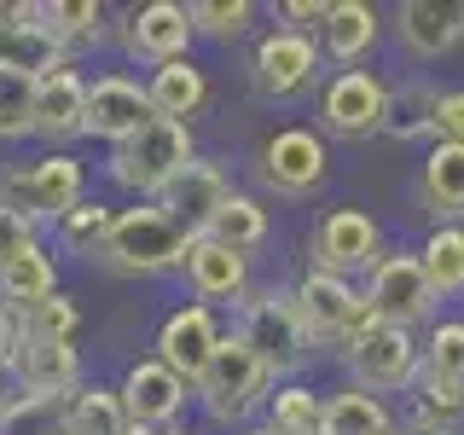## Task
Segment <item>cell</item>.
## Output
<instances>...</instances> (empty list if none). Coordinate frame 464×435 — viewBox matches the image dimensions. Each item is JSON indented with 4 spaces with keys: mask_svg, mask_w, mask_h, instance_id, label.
<instances>
[{
    "mask_svg": "<svg viewBox=\"0 0 464 435\" xmlns=\"http://www.w3.org/2000/svg\"><path fill=\"white\" fill-rule=\"evenodd\" d=\"M232 331H238V337L256 348V360H261L273 377H279V383H296V377H308L314 360H319L308 325H302V314H296V290H290V279H279V285H256L250 302L232 314Z\"/></svg>",
    "mask_w": 464,
    "mask_h": 435,
    "instance_id": "obj_1",
    "label": "cell"
},
{
    "mask_svg": "<svg viewBox=\"0 0 464 435\" xmlns=\"http://www.w3.org/2000/svg\"><path fill=\"white\" fill-rule=\"evenodd\" d=\"M273 389H279V377L261 366L256 348L244 343L238 331H227L221 348H215V360H209V372H203L198 389H192V406L215 430H250V424H261Z\"/></svg>",
    "mask_w": 464,
    "mask_h": 435,
    "instance_id": "obj_2",
    "label": "cell"
},
{
    "mask_svg": "<svg viewBox=\"0 0 464 435\" xmlns=\"http://www.w3.org/2000/svg\"><path fill=\"white\" fill-rule=\"evenodd\" d=\"M198 157V134L186 122H145L128 145H116V151H105V163H99V174H105L111 192L134 198V203H157L169 192V180L180 174L186 163Z\"/></svg>",
    "mask_w": 464,
    "mask_h": 435,
    "instance_id": "obj_3",
    "label": "cell"
},
{
    "mask_svg": "<svg viewBox=\"0 0 464 435\" xmlns=\"http://www.w3.org/2000/svg\"><path fill=\"white\" fill-rule=\"evenodd\" d=\"M186 250H192V238L157 203H128L116 215L105 250H99V267L116 273V279H163V273L186 267Z\"/></svg>",
    "mask_w": 464,
    "mask_h": 435,
    "instance_id": "obj_4",
    "label": "cell"
},
{
    "mask_svg": "<svg viewBox=\"0 0 464 435\" xmlns=\"http://www.w3.org/2000/svg\"><path fill=\"white\" fill-rule=\"evenodd\" d=\"M0 198L18 215H29L35 227L53 232L76 203H87V163L76 151H41V157L0 174Z\"/></svg>",
    "mask_w": 464,
    "mask_h": 435,
    "instance_id": "obj_5",
    "label": "cell"
},
{
    "mask_svg": "<svg viewBox=\"0 0 464 435\" xmlns=\"http://www.w3.org/2000/svg\"><path fill=\"white\" fill-rule=\"evenodd\" d=\"M256 180L261 192L285 198V203H302V198H319L331 180V145L319 128L308 122H285L261 140L256 151Z\"/></svg>",
    "mask_w": 464,
    "mask_h": 435,
    "instance_id": "obj_6",
    "label": "cell"
},
{
    "mask_svg": "<svg viewBox=\"0 0 464 435\" xmlns=\"http://www.w3.org/2000/svg\"><path fill=\"white\" fill-rule=\"evenodd\" d=\"M383 256H389V238H383V221H377L372 209L337 203V209L314 215V227H308V267L360 285Z\"/></svg>",
    "mask_w": 464,
    "mask_h": 435,
    "instance_id": "obj_7",
    "label": "cell"
},
{
    "mask_svg": "<svg viewBox=\"0 0 464 435\" xmlns=\"http://www.w3.org/2000/svg\"><path fill=\"white\" fill-rule=\"evenodd\" d=\"M290 290H296V314H302V325H308V337H314L319 354H343L366 325H377L354 279L302 267L296 279H290Z\"/></svg>",
    "mask_w": 464,
    "mask_h": 435,
    "instance_id": "obj_8",
    "label": "cell"
},
{
    "mask_svg": "<svg viewBox=\"0 0 464 435\" xmlns=\"http://www.w3.org/2000/svg\"><path fill=\"white\" fill-rule=\"evenodd\" d=\"M343 366V383L354 389H372V395L395 401L418 383L424 372V348H418V331H401V325H366L354 343L337 354Z\"/></svg>",
    "mask_w": 464,
    "mask_h": 435,
    "instance_id": "obj_9",
    "label": "cell"
},
{
    "mask_svg": "<svg viewBox=\"0 0 464 435\" xmlns=\"http://www.w3.org/2000/svg\"><path fill=\"white\" fill-rule=\"evenodd\" d=\"M325 82V53H319V35H296V29H267L250 47V87L267 105H296V99L319 93Z\"/></svg>",
    "mask_w": 464,
    "mask_h": 435,
    "instance_id": "obj_10",
    "label": "cell"
},
{
    "mask_svg": "<svg viewBox=\"0 0 464 435\" xmlns=\"http://www.w3.org/2000/svg\"><path fill=\"white\" fill-rule=\"evenodd\" d=\"M319 134L325 140H343V145H360V140H377L389 122V76L377 70H331L319 82Z\"/></svg>",
    "mask_w": 464,
    "mask_h": 435,
    "instance_id": "obj_11",
    "label": "cell"
},
{
    "mask_svg": "<svg viewBox=\"0 0 464 435\" xmlns=\"http://www.w3.org/2000/svg\"><path fill=\"white\" fill-rule=\"evenodd\" d=\"M360 296H366L377 325H401V331H418V337L441 319V302H435V290H430L412 250H389L366 279H360Z\"/></svg>",
    "mask_w": 464,
    "mask_h": 435,
    "instance_id": "obj_12",
    "label": "cell"
},
{
    "mask_svg": "<svg viewBox=\"0 0 464 435\" xmlns=\"http://www.w3.org/2000/svg\"><path fill=\"white\" fill-rule=\"evenodd\" d=\"M116 395H122V412L140 435H169L186 424V406H192V389L174 377L157 354H134L116 377Z\"/></svg>",
    "mask_w": 464,
    "mask_h": 435,
    "instance_id": "obj_13",
    "label": "cell"
},
{
    "mask_svg": "<svg viewBox=\"0 0 464 435\" xmlns=\"http://www.w3.org/2000/svg\"><path fill=\"white\" fill-rule=\"evenodd\" d=\"M192 41H198L192 6H180V0H145V6H128L122 24H116V47H122V58L140 64V70L192 58Z\"/></svg>",
    "mask_w": 464,
    "mask_h": 435,
    "instance_id": "obj_14",
    "label": "cell"
},
{
    "mask_svg": "<svg viewBox=\"0 0 464 435\" xmlns=\"http://www.w3.org/2000/svg\"><path fill=\"white\" fill-rule=\"evenodd\" d=\"M238 192V174H232L227 157H192L180 174L169 180V192L157 198V209L169 215L174 227L186 232V238H203V232L215 227V215L227 209V198Z\"/></svg>",
    "mask_w": 464,
    "mask_h": 435,
    "instance_id": "obj_15",
    "label": "cell"
},
{
    "mask_svg": "<svg viewBox=\"0 0 464 435\" xmlns=\"http://www.w3.org/2000/svg\"><path fill=\"white\" fill-rule=\"evenodd\" d=\"M145 122H157L151 99H145V82L128 76V70H105V76H87V134L93 145H128Z\"/></svg>",
    "mask_w": 464,
    "mask_h": 435,
    "instance_id": "obj_16",
    "label": "cell"
},
{
    "mask_svg": "<svg viewBox=\"0 0 464 435\" xmlns=\"http://www.w3.org/2000/svg\"><path fill=\"white\" fill-rule=\"evenodd\" d=\"M221 337H227L221 314L203 308V302H180V308H169V314H163L151 354L163 360V366L180 377L186 389H198V377L209 372V360H215V348H221Z\"/></svg>",
    "mask_w": 464,
    "mask_h": 435,
    "instance_id": "obj_17",
    "label": "cell"
},
{
    "mask_svg": "<svg viewBox=\"0 0 464 435\" xmlns=\"http://www.w3.org/2000/svg\"><path fill=\"white\" fill-rule=\"evenodd\" d=\"M87 383L82 372V348L76 343H53V337H24L18 354L6 366V389L24 401H70Z\"/></svg>",
    "mask_w": 464,
    "mask_h": 435,
    "instance_id": "obj_18",
    "label": "cell"
},
{
    "mask_svg": "<svg viewBox=\"0 0 464 435\" xmlns=\"http://www.w3.org/2000/svg\"><path fill=\"white\" fill-rule=\"evenodd\" d=\"M180 279L192 290V302H203V308H215V314H238L244 302H250V290H256L250 256L227 250V244H215V238H192Z\"/></svg>",
    "mask_w": 464,
    "mask_h": 435,
    "instance_id": "obj_19",
    "label": "cell"
},
{
    "mask_svg": "<svg viewBox=\"0 0 464 435\" xmlns=\"http://www.w3.org/2000/svg\"><path fill=\"white\" fill-rule=\"evenodd\" d=\"M87 134V70L58 64L35 82V140L47 151H70Z\"/></svg>",
    "mask_w": 464,
    "mask_h": 435,
    "instance_id": "obj_20",
    "label": "cell"
},
{
    "mask_svg": "<svg viewBox=\"0 0 464 435\" xmlns=\"http://www.w3.org/2000/svg\"><path fill=\"white\" fill-rule=\"evenodd\" d=\"M389 29H395L406 58L435 64V58L464 47V0H401L389 12Z\"/></svg>",
    "mask_w": 464,
    "mask_h": 435,
    "instance_id": "obj_21",
    "label": "cell"
},
{
    "mask_svg": "<svg viewBox=\"0 0 464 435\" xmlns=\"http://www.w3.org/2000/svg\"><path fill=\"white\" fill-rule=\"evenodd\" d=\"M383 29H389V18L372 0H331L325 29H319V53H325L331 70H360L383 47Z\"/></svg>",
    "mask_w": 464,
    "mask_h": 435,
    "instance_id": "obj_22",
    "label": "cell"
},
{
    "mask_svg": "<svg viewBox=\"0 0 464 435\" xmlns=\"http://www.w3.org/2000/svg\"><path fill=\"white\" fill-rule=\"evenodd\" d=\"M412 198L430 215V227H464V145H453V140L424 145Z\"/></svg>",
    "mask_w": 464,
    "mask_h": 435,
    "instance_id": "obj_23",
    "label": "cell"
},
{
    "mask_svg": "<svg viewBox=\"0 0 464 435\" xmlns=\"http://www.w3.org/2000/svg\"><path fill=\"white\" fill-rule=\"evenodd\" d=\"M145 99H151V111L163 116V122H186L192 128L203 111H209V99H215V82H209V70L198 64V58H174V64H157V70H145Z\"/></svg>",
    "mask_w": 464,
    "mask_h": 435,
    "instance_id": "obj_24",
    "label": "cell"
},
{
    "mask_svg": "<svg viewBox=\"0 0 464 435\" xmlns=\"http://www.w3.org/2000/svg\"><path fill=\"white\" fill-rule=\"evenodd\" d=\"M41 29L53 35V47L64 53L70 64H82L93 47H105L111 12L99 6V0H41Z\"/></svg>",
    "mask_w": 464,
    "mask_h": 435,
    "instance_id": "obj_25",
    "label": "cell"
},
{
    "mask_svg": "<svg viewBox=\"0 0 464 435\" xmlns=\"http://www.w3.org/2000/svg\"><path fill=\"white\" fill-rule=\"evenodd\" d=\"M325 435H401V406L372 389H325Z\"/></svg>",
    "mask_w": 464,
    "mask_h": 435,
    "instance_id": "obj_26",
    "label": "cell"
},
{
    "mask_svg": "<svg viewBox=\"0 0 464 435\" xmlns=\"http://www.w3.org/2000/svg\"><path fill=\"white\" fill-rule=\"evenodd\" d=\"M435 93L441 82L430 76H406V82H389V122H383V140H401V145H435Z\"/></svg>",
    "mask_w": 464,
    "mask_h": 435,
    "instance_id": "obj_27",
    "label": "cell"
},
{
    "mask_svg": "<svg viewBox=\"0 0 464 435\" xmlns=\"http://www.w3.org/2000/svg\"><path fill=\"white\" fill-rule=\"evenodd\" d=\"M47 296H58V250L41 238L35 250H24L18 261L0 267V308L24 314V308H35V302H47Z\"/></svg>",
    "mask_w": 464,
    "mask_h": 435,
    "instance_id": "obj_28",
    "label": "cell"
},
{
    "mask_svg": "<svg viewBox=\"0 0 464 435\" xmlns=\"http://www.w3.org/2000/svg\"><path fill=\"white\" fill-rule=\"evenodd\" d=\"M116 203L111 198H87L76 203V209L64 215L53 232H47V244L58 256H82V261H99V250H105V238H111V227H116Z\"/></svg>",
    "mask_w": 464,
    "mask_h": 435,
    "instance_id": "obj_29",
    "label": "cell"
},
{
    "mask_svg": "<svg viewBox=\"0 0 464 435\" xmlns=\"http://www.w3.org/2000/svg\"><path fill=\"white\" fill-rule=\"evenodd\" d=\"M412 256L424 267L435 302H464V227H430Z\"/></svg>",
    "mask_w": 464,
    "mask_h": 435,
    "instance_id": "obj_30",
    "label": "cell"
},
{
    "mask_svg": "<svg viewBox=\"0 0 464 435\" xmlns=\"http://www.w3.org/2000/svg\"><path fill=\"white\" fill-rule=\"evenodd\" d=\"M203 238L227 244V250H238V256H256L261 244L273 238V209H267V203H261L256 192H244V186H238V192L227 198V209L215 215V227L203 232Z\"/></svg>",
    "mask_w": 464,
    "mask_h": 435,
    "instance_id": "obj_31",
    "label": "cell"
},
{
    "mask_svg": "<svg viewBox=\"0 0 464 435\" xmlns=\"http://www.w3.org/2000/svg\"><path fill=\"white\" fill-rule=\"evenodd\" d=\"M261 424L273 435H325V389H314L308 377L279 383L273 401H267V412H261Z\"/></svg>",
    "mask_w": 464,
    "mask_h": 435,
    "instance_id": "obj_32",
    "label": "cell"
},
{
    "mask_svg": "<svg viewBox=\"0 0 464 435\" xmlns=\"http://www.w3.org/2000/svg\"><path fill=\"white\" fill-rule=\"evenodd\" d=\"M401 424H424V430H464V383H441L424 377L401 395Z\"/></svg>",
    "mask_w": 464,
    "mask_h": 435,
    "instance_id": "obj_33",
    "label": "cell"
},
{
    "mask_svg": "<svg viewBox=\"0 0 464 435\" xmlns=\"http://www.w3.org/2000/svg\"><path fill=\"white\" fill-rule=\"evenodd\" d=\"M64 424H70V435H134L116 383H82L64 401Z\"/></svg>",
    "mask_w": 464,
    "mask_h": 435,
    "instance_id": "obj_34",
    "label": "cell"
},
{
    "mask_svg": "<svg viewBox=\"0 0 464 435\" xmlns=\"http://www.w3.org/2000/svg\"><path fill=\"white\" fill-rule=\"evenodd\" d=\"M418 348H424V377L464 383V314H441L424 337H418Z\"/></svg>",
    "mask_w": 464,
    "mask_h": 435,
    "instance_id": "obj_35",
    "label": "cell"
},
{
    "mask_svg": "<svg viewBox=\"0 0 464 435\" xmlns=\"http://www.w3.org/2000/svg\"><path fill=\"white\" fill-rule=\"evenodd\" d=\"M35 140V76L0 70V145Z\"/></svg>",
    "mask_w": 464,
    "mask_h": 435,
    "instance_id": "obj_36",
    "label": "cell"
},
{
    "mask_svg": "<svg viewBox=\"0 0 464 435\" xmlns=\"http://www.w3.org/2000/svg\"><path fill=\"white\" fill-rule=\"evenodd\" d=\"M261 12L250 6V0H192V29L198 41H221V47H232V41H244L256 29Z\"/></svg>",
    "mask_w": 464,
    "mask_h": 435,
    "instance_id": "obj_37",
    "label": "cell"
},
{
    "mask_svg": "<svg viewBox=\"0 0 464 435\" xmlns=\"http://www.w3.org/2000/svg\"><path fill=\"white\" fill-rule=\"evenodd\" d=\"M18 325H24V337H53V343H76V337H82V302L58 290V296L35 302V308H24V314H18Z\"/></svg>",
    "mask_w": 464,
    "mask_h": 435,
    "instance_id": "obj_38",
    "label": "cell"
},
{
    "mask_svg": "<svg viewBox=\"0 0 464 435\" xmlns=\"http://www.w3.org/2000/svg\"><path fill=\"white\" fill-rule=\"evenodd\" d=\"M0 435H70L64 401H24V395H12L6 406H0Z\"/></svg>",
    "mask_w": 464,
    "mask_h": 435,
    "instance_id": "obj_39",
    "label": "cell"
},
{
    "mask_svg": "<svg viewBox=\"0 0 464 435\" xmlns=\"http://www.w3.org/2000/svg\"><path fill=\"white\" fill-rule=\"evenodd\" d=\"M35 244H41V227L0 198V267H6V261H18L24 250H35Z\"/></svg>",
    "mask_w": 464,
    "mask_h": 435,
    "instance_id": "obj_40",
    "label": "cell"
},
{
    "mask_svg": "<svg viewBox=\"0 0 464 435\" xmlns=\"http://www.w3.org/2000/svg\"><path fill=\"white\" fill-rule=\"evenodd\" d=\"M435 140L464 145V82H441L435 93Z\"/></svg>",
    "mask_w": 464,
    "mask_h": 435,
    "instance_id": "obj_41",
    "label": "cell"
},
{
    "mask_svg": "<svg viewBox=\"0 0 464 435\" xmlns=\"http://www.w3.org/2000/svg\"><path fill=\"white\" fill-rule=\"evenodd\" d=\"M325 12H331V0H279L273 18L285 29H296V35H319V29H325Z\"/></svg>",
    "mask_w": 464,
    "mask_h": 435,
    "instance_id": "obj_42",
    "label": "cell"
},
{
    "mask_svg": "<svg viewBox=\"0 0 464 435\" xmlns=\"http://www.w3.org/2000/svg\"><path fill=\"white\" fill-rule=\"evenodd\" d=\"M18 343H24V325H18V314H12V308H0V372L12 366Z\"/></svg>",
    "mask_w": 464,
    "mask_h": 435,
    "instance_id": "obj_43",
    "label": "cell"
},
{
    "mask_svg": "<svg viewBox=\"0 0 464 435\" xmlns=\"http://www.w3.org/2000/svg\"><path fill=\"white\" fill-rule=\"evenodd\" d=\"M401 435H464V430H424V424H401Z\"/></svg>",
    "mask_w": 464,
    "mask_h": 435,
    "instance_id": "obj_44",
    "label": "cell"
},
{
    "mask_svg": "<svg viewBox=\"0 0 464 435\" xmlns=\"http://www.w3.org/2000/svg\"><path fill=\"white\" fill-rule=\"evenodd\" d=\"M12 401V389H6V372H0V406H6Z\"/></svg>",
    "mask_w": 464,
    "mask_h": 435,
    "instance_id": "obj_45",
    "label": "cell"
},
{
    "mask_svg": "<svg viewBox=\"0 0 464 435\" xmlns=\"http://www.w3.org/2000/svg\"><path fill=\"white\" fill-rule=\"evenodd\" d=\"M238 435H273V430L267 424H250V430H238Z\"/></svg>",
    "mask_w": 464,
    "mask_h": 435,
    "instance_id": "obj_46",
    "label": "cell"
},
{
    "mask_svg": "<svg viewBox=\"0 0 464 435\" xmlns=\"http://www.w3.org/2000/svg\"><path fill=\"white\" fill-rule=\"evenodd\" d=\"M169 435H203V430H186V424H180V430H169Z\"/></svg>",
    "mask_w": 464,
    "mask_h": 435,
    "instance_id": "obj_47",
    "label": "cell"
}]
</instances>
